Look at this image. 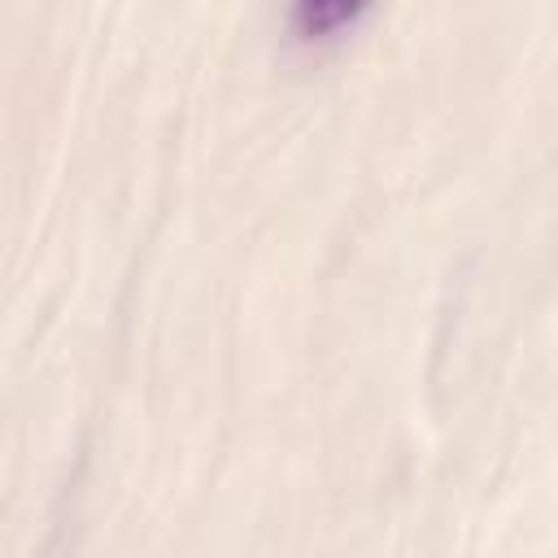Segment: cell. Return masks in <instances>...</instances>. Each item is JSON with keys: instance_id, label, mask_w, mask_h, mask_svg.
<instances>
[{"instance_id": "cell-1", "label": "cell", "mask_w": 558, "mask_h": 558, "mask_svg": "<svg viewBox=\"0 0 558 558\" xmlns=\"http://www.w3.org/2000/svg\"><path fill=\"white\" fill-rule=\"evenodd\" d=\"M371 0H292V26L305 39H327L336 31H344L349 22H357L366 13Z\"/></svg>"}]
</instances>
